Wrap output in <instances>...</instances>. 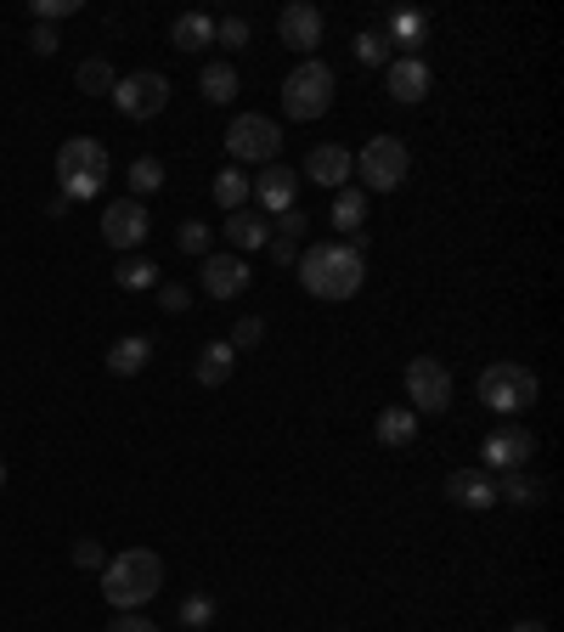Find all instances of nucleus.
Here are the masks:
<instances>
[{
  "label": "nucleus",
  "mask_w": 564,
  "mask_h": 632,
  "mask_svg": "<svg viewBox=\"0 0 564 632\" xmlns=\"http://www.w3.org/2000/svg\"><path fill=\"white\" fill-rule=\"evenodd\" d=\"M300 282L311 300H350L367 282V260L350 249V243H311V249L294 260Z\"/></svg>",
  "instance_id": "1"
},
{
  "label": "nucleus",
  "mask_w": 564,
  "mask_h": 632,
  "mask_svg": "<svg viewBox=\"0 0 564 632\" xmlns=\"http://www.w3.org/2000/svg\"><path fill=\"white\" fill-rule=\"evenodd\" d=\"M164 588V559L153 548H124V554H108L102 565V593L113 610H141L148 599H159Z\"/></svg>",
  "instance_id": "2"
},
{
  "label": "nucleus",
  "mask_w": 564,
  "mask_h": 632,
  "mask_svg": "<svg viewBox=\"0 0 564 632\" xmlns=\"http://www.w3.org/2000/svg\"><path fill=\"white\" fill-rule=\"evenodd\" d=\"M57 181H63V199L68 204H85L97 199L102 181H108V148L97 136H68L57 148Z\"/></svg>",
  "instance_id": "3"
},
{
  "label": "nucleus",
  "mask_w": 564,
  "mask_h": 632,
  "mask_svg": "<svg viewBox=\"0 0 564 632\" xmlns=\"http://www.w3.org/2000/svg\"><path fill=\"white\" fill-rule=\"evenodd\" d=\"M536 396H542V384H536V373L520 367V362H491V367L480 373V401H486L491 413H502V418L531 413Z\"/></svg>",
  "instance_id": "4"
},
{
  "label": "nucleus",
  "mask_w": 564,
  "mask_h": 632,
  "mask_svg": "<svg viewBox=\"0 0 564 632\" xmlns=\"http://www.w3.org/2000/svg\"><path fill=\"white\" fill-rule=\"evenodd\" d=\"M327 108H334V68L316 63V57H305L289 79H282V114L300 119V125H311V119H322Z\"/></svg>",
  "instance_id": "5"
},
{
  "label": "nucleus",
  "mask_w": 564,
  "mask_h": 632,
  "mask_svg": "<svg viewBox=\"0 0 564 632\" xmlns=\"http://www.w3.org/2000/svg\"><path fill=\"white\" fill-rule=\"evenodd\" d=\"M356 175H361V192H395L406 175H412V153L401 136H372L367 148L356 153Z\"/></svg>",
  "instance_id": "6"
},
{
  "label": "nucleus",
  "mask_w": 564,
  "mask_h": 632,
  "mask_svg": "<svg viewBox=\"0 0 564 632\" xmlns=\"http://www.w3.org/2000/svg\"><path fill=\"white\" fill-rule=\"evenodd\" d=\"M226 153L238 159V164H276V153H282V125L276 119H265V114H238L226 125Z\"/></svg>",
  "instance_id": "7"
},
{
  "label": "nucleus",
  "mask_w": 564,
  "mask_h": 632,
  "mask_svg": "<svg viewBox=\"0 0 564 632\" xmlns=\"http://www.w3.org/2000/svg\"><path fill=\"white\" fill-rule=\"evenodd\" d=\"M113 108L124 114V119H159L164 108H170V79L164 74H153V68H141V74H124L119 85H113Z\"/></svg>",
  "instance_id": "8"
},
{
  "label": "nucleus",
  "mask_w": 564,
  "mask_h": 632,
  "mask_svg": "<svg viewBox=\"0 0 564 632\" xmlns=\"http://www.w3.org/2000/svg\"><path fill=\"white\" fill-rule=\"evenodd\" d=\"M406 401H412V413H446L452 407V373L441 356L406 362Z\"/></svg>",
  "instance_id": "9"
},
{
  "label": "nucleus",
  "mask_w": 564,
  "mask_h": 632,
  "mask_svg": "<svg viewBox=\"0 0 564 632\" xmlns=\"http://www.w3.org/2000/svg\"><path fill=\"white\" fill-rule=\"evenodd\" d=\"M148 204L141 199H113L108 210H102V243L108 249H119V255H130V249H141V237H148Z\"/></svg>",
  "instance_id": "10"
},
{
  "label": "nucleus",
  "mask_w": 564,
  "mask_h": 632,
  "mask_svg": "<svg viewBox=\"0 0 564 632\" xmlns=\"http://www.w3.org/2000/svg\"><path fill=\"white\" fill-rule=\"evenodd\" d=\"M322 29H327V18L311 7V0H289V7L276 12V40L289 45V52H300V57H311L322 45Z\"/></svg>",
  "instance_id": "11"
},
{
  "label": "nucleus",
  "mask_w": 564,
  "mask_h": 632,
  "mask_svg": "<svg viewBox=\"0 0 564 632\" xmlns=\"http://www.w3.org/2000/svg\"><path fill=\"white\" fill-rule=\"evenodd\" d=\"M486 469H497V474H513V469H525L531 463V452H536V435L525 429V424H502V429H491L486 435Z\"/></svg>",
  "instance_id": "12"
},
{
  "label": "nucleus",
  "mask_w": 564,
  "mask_h": 632,
  "mask_svg": "<svg viewBox=\"0 0 564 632\" xmlns=\"http://www.w3.org/2000/svg\"><path fill=\"white\" fill-rule=\"evenodd\" d=\"M249 282H254V271H249V260H243V255H204L198 288H204L209 300H238Z\"/></svg>",
  "instance_id": "13"
},
{
  "label": "nucleus",
  "mask_w": 564,
  "mask_h": 632,
  "mask_svg": "<svg viewBox=\"0 0 564 632\" xmlns=\"http://www.w3.org/2000/svg\"><path fill=\"white\" fill-rule=\"evenodd\" d=\"M249 199L260 204V215H289L294 199H300V175L289 164H265L254 181H249Z\"/></svg>",
  "instance_id": "14"
},
{
  "label": "nucleus",
  "mask_w": 564,
  "mask_h": 632,
  "mask_svg": "<svg viewBox=\"0 0 564 632\" xmlns=\"http://www.w3.org/2000/svg\"><path fill=\"white\" fill-rule=\"evenodd\" d=\"M350 170H356V159H350V148H339V141H316V148L305 153V175L316 186H327V192L350 186Z\"/></svg>",
  "instance_id": "15"
},
{
  "label": "nucleus",
  "mask_w": 564,
  "mask_h": 632,
  "mask_svg": "<svg viewBox=\"0 0 564 632\" xmlns=\"http://www.w3.org/2000/svg\"><path fill=\"white\" fill-rule=\"evenodd\" d=\"M446 497H452L457 508H468V514H486V508L497 503V480H491L486 469H452V474H446Z\"/></svg>",
  "instance_id": "16"
},
{
  "label": "nucleus",
  "mask_w": 564,
  "mask_h": 632,
  "mask_svg": "<svg viewBox=\"0 0 564 632\" xmlns=\"http://www.w3.org/2000/svg\"><path fill=\"white\" fill-rule=\"evenodd\" d=\"M430 85H435V74L423 57H390V96L401 108H417L423 96H430Z\"/></svg>",
  "instance_id": "17"
},
{
  "label": "nucleus",
  "mask_w": 564,
  "mask_h": 632,
  "mask_svg": "<svg viewBox=\"0 0 564 632\" xmlns=\"http://www.w3.org/2000/svg\"><path fill=\"white\" fill-rule=\"evenodd\" d=\"M384 45H390V52H395V45H401V52L406 57H417V45L423 40H430V12H417V7H401V12H390L384 18Z\"/></svg>",
  "instance_id": "18"
},
{
  "label": "nucleus",
  "mask_w": 564,
  "mask_h": 632,
  "mask_svg": "<svg viewBox=\"0 0 564 632\" xmlns=\"http://www.w3.org/2000/svg\"><path fill=\"white\" fill-rule=\"evenodd\" d=\"M148 362H153V339L148 333H124V339H113V345H108V373L113 378H135Z\"/></svg>",
  "instance_id": "19"
},
{
  "label": "nucleus",
  "mask_w": 564,
  "mask_h": 632,
  "mask_svg": "<svg viewBox=\"0 0 564 632\" xmlns=\"http://www.w3.org/2000/svg\"><path fill=\"white\" fill-rule=\"evenodd\" d=\"M220 232H226L231 249H265V243H271V226H265L260 210H231Z\"/></svg>",
  "instance_id": "20"
},
{
  "label": "nucleus",
  "mask_w": 564,
  "mask_h": 632,
  "mask_svg": "<svg viewBox=\"0 0 564 632\" xmlns=\"http://www.w3.org/2000/svg\"><path fill=\"white\" fill-rule=\"evenodd\" d=\"M372 435H379V447L401 452V447L417 441V413H412V407H384L379 424H372Z\"/></svg>",
  "instance_id": "21"
},
{
  "label": "nucleus",
  "mask_w": 564,
  "mask_h": 632,
  "mask_svg": "<svg viewBox=\"0 0 564 632\" xmlns=\"http://www.w3.org/2000/svg\"><path fill=\"white\" fill-rule=\"evenodd\" d=\"M193 373H198L204 390H215V384H226L231 373H238V351H231L226 339H215V345H204V351H198V367H193Z\"/></svg>",
  "instance_id": "22"
},
{
  "label": "nucleus",
  "mask_w": 564,
  "mask_h": 632,
  "mask_svg": "<svg viewBox=\"0 0 564 632\" xmlns=\"http://www.w3.org/2000/svg\"><path fill=\"white\" fill-rule=\"evenodd\" d=\"M170 45H181V52H204V45H215V18L209 12H181L170 23Z\"/></svg>",
  "instance_id": "23"
},
{
  "label": "nucleus",
  "mask_w": 564,
  "mask_h": 632,
  "mask_svg": "<svg viewBox=\"0 0 564 632\" xmlns=\"http://www.w3.org/2000/svg\"><path fill=\"white\" fill-rule=\"evenodd\" d=\"M74 85H79V96H113L119 74H113L108 57H85V63L74 68Z\"/></svg>",
  "instance_id": "24"
},
{
  "label": "nucleus",
  "mask_w": 564,
  "mask_h": 632,
  "mask_svg": "<svg viewBox=\"0 0 564 632\" xmlns=\"http://www.w3.org/2000/svg\"><path fill=\"white\" fill-rule=\"evenodd\" d=\"M497 503H513V508H536L542 503V480H531L525 469H513L497 480Z\"/></svg>",
  "instance_id": "25"
},
{
  "label": "nucleus",
  "mask_w": 564,
  "mask_h": 632,
  "mask_svg": "<svg viewBox=\"0 0 564 632\" xmlns=\"http://www.w3.org/2000/svg\"><path fill=\"white\" fill-rule=\"evenodd\" d=\"M361 221H367V192L361 186H339L334 192V226L339 232H361Z\"/></svg>",
  "instance_id": "26"
},
{
  "label": "nucleus",
  "mask_w": 564,
  "mask_h": 632,
  "mask_svg": "<svg viewBox=\"0 0 564 632\" xmlns=\"http://www.w3.org/2000/svg\"><path fill=\"white\" fill-rule=\"evenodd\" d=\"M215 204H220L226 215H231V210H249V175H243L238 164L215 175Z\"/></svg>",
  "instance_id": "27"
},
{
  "label": "nucleus",
  "mask_w": 564,
  "mask_h": 632,
  "mask_svg": "<svg viewBox=\"0 0 564 632\" xmlns=\"http://www.w3.org/2000/svg\"><path fill=\"white\" fill-rule=\"evenodd\" d=\"M198 90L209 96L215 108H220V103H231V96H238V68H231V63H209V68L198 74Z\"/></svg>",
  "instance_id": "28"
},
{
  "label": "nucleus",
  "mask_w": 564,
  "mask_h": 632,
  "mask_svg": "<svg viewBox=\"0 0 564 632\" xmlns=\"http://www.w3.org/2000/svg\"><path fill=\"white\" fill-rule=\"evenodd\" d=\"M113 277H119V288H159V266L148 255H124Z\"/></svg>",
  "instance_id": "29"
},
{
  "label": "nucleus",
  "mask_w": 564,
  "mask_h": 632,
  "mask_svg": "<svg viewBox=\"0 0 564 632\" xmlns=\"http://www.w3.org/2000/svg\"><path fill=\"white\" fill-rule=\"evenodd\" d=\"M124 181H130V199H148V192L164 186V164H159V159H135V164L124 170Z\"/></svg>",
  "instance_id": "30"
},
{
  "label": "nucleus",
  "mask_w": 564,
  "mask_h": 632,
  "mask_svg": "<svg viewBox=\"0 0 564 632\" xmlns=\"http://www.w3.org/2000/svg\"><path fill=\"white\" fill-rule=\"evenodd\" d=\"M390 57H395V52L384 45L379 29H361V34H356V63H361V68H390Z\"/></svg>",
  "instance_id": "31"
},
{
  "label": "nucleus",
  "mask_w": 564,
  "mask_h": 632,
  "mask_svg": "<svg viewBox=\"0 0 564 632\" xmlns=\"http://www.w3.org/2000/svg\"><path fill=\"white\" fill-rule=\"evenodd\" d=\"M209 621H215V599H209V593H186V599H181V626H186V632H204Z\"/></svg>",
  "instance_id": "32"
},
{
  "label": "nucleus",
  "mask_w": 564,
  "mask_h": 632,
  "mask_svg": "<svg viewBox=\"0 0 564 632\" xmlns=\"http://www.w3.org/2000/svg\"><path fill=\"white\" fill-rule=\"evenodd\" d=\"M175 243H181V255H209V243H215V226H209V221H181Z\"/></svg>",
  "instance_id": "33"
},
{
  "label": "nucleus",
  "mask_w": 564,
  "mask_h": 632,
  "mask_svg": "<svg viewBox=\"0 0 564 632\" xmlns=\"http://www.w3.org/2000/svg\"><path fill=\"white\" fill-rule=\"evenodd\" d=\"M260 339H265V322H260V317H238V322H231V339H226V345H231V351H254Z\"/></svg>",
  "instance_id": "34"
},
{
  "label": "nucleus",
  "mask_w": 564,
  "mask_h": 632,
  "mask_svg": "<svg viewBox=\"0 0 564 632\" xmlns=\"http://www.w3.org/2000/svg\"><path fill=\"white\" fill-rule=\"evenodd\" d=\"M159 306L170 317H186V311H193V288H186V282H159Z\"/></svg>",
  "instance_id": "35"
},
{
  "label": "nucleus",
  "mask_w": 564,
  "mask_h": 632,
  "mask_svg": "<svg viewBox=\"0 0 564 632\" xmlns=\"http://www.w3.org/2000/svg\"><path fill=\"white\" fill-rule=\"evenodd\" d=\"M215 40L226 45V52H243V45H249V23L243 18H220L215 23Z\"/></svg>",
  "instance_id": "36"
},
{
  "label": "nucleus",
  "mask_w": 564,
  "mask_h": 632,
  "mask_svg": "<svg viewBox=\"0 0 564 632\" xmlns=\"http://www.w3.org/2000/svg\"><path fill=\"white\" fill-rule=\"evenodd\" d=\"M79 12V0H34V23H63V18H74Z\"/></svg>",
  "instance_id": "37"
},
{
  "label": "nucleus",
  "mask_w": 564,
  "mask_h": 632,
  "mask_svg": "<svg viewBox=\"0 0 564 632\" xmlns=\"http://www.w3.org/2000/svg\"><path fill=\"white\" fill-rule=\"evenodd\" d=\"M74 565H79V570H102V565H108V548L90 543V537H79V543H74Z\"/></svg>",
  "instance_id": "38"
},
{
  "label": "nucleus",
  "mask_w": 564,
  "mask_h": 632,
  "mask_svg": "<svg viewBox=\"0 0 564 632\" xmlns=\"http://www.w3.org/2000/svg\"><path fill=\"white\" fill-rule=\"evenodd\" d=\"M108 632H159V626L141 615V610H119V615L108 621Z\"/></svg>",
  "instance_id": "39"
},
{
  "label": "nucleus",
  "mask_w": 564,
  "mask_h": 632,
  "mask_svg": "<svg viewBox=\"0 0 564 632\" xmlns=\"http://www.w3.org/2000/svg\"><path fill=\"white\" fill-rule=\"evenodd\" d=\"M265 255H271L276 266H294V260H300V243H294V237H276V232H271V243H265Z\"/></svg>",
  "instance_id": "40"
},
{
  "label": "nucleus",
  "mask_w": 564,
  "mask_h": 632,
  "mask_svg": "<svg viewBox=\"0 0 564 632\" xmlns=\"http://www.w3.org/2000/svg\"><path fill=\"white\" fill-rule=\"evenodd\" d=\"M29 45H34V57H52V52H57V45H63V40H57V29H45V23H34V34H29Z\"/></svg>",
  "instance_id": "41"
},
{
  "label": "nucleus",
  "mask_w": 564,
  "mask_h": 632,
  "mask_svg": "<svg viewBox=\"0 0 564 632\" xmlns=\"http://www.w3.org/2000/svg\"><path fill=\"white\" fill-rule=\"evenodd\" d=\"M271 232H276V237H294V243H300V237H305V215H300V210L276 215V226H271Z\"/></svg>",
  "instance_id": "42"
},
{
  "label": "nucleus",
  "mask_w": 564,
  "mask_h": 632,
  "mask_svg": "<svg viewBox=\"0 0 564 632\" xmlns=\"http://www.w3.org/2000/svg\"><path fill=\"white\" fill-rule=\"evenodd\" d=\"M508 632H547V626H542V621H513Z\"/></svg>",
  "instance_id": "43"
},
{
  "label": "nucleus",
  "mask_w": 564,
  "mask_h": 632,
  "mask_svg": "<svg viewBox=\"0 0 564 632\" xmlns=\"http://www.w3.org/2000/svg\"><path fill=\"white\" fill-rule=\"evenodd\" d=\"M0 492H7V463H0Z\"/></svg>",
  "instance_id": "44"
}]
</instances>
